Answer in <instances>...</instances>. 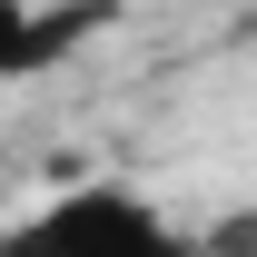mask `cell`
<instances>
[{
    "mask_svg": "<svg viewBox=\"0 0 257 257\" xmlns=\"http://www.w3.org/2000/svg\"><path fill=\"white\" fill-rule=\"evenodd\" d=\"M109 20H119V0H0V89L69 69Z\"/></svg>",
    "mask_w": 257,
    "mask_h": 257,
    "instance_id": "obj_2",
    "label": "cell"
},
{
    "mask_svg": "<svg viewBox=\"0 0 257 257\" xmlns=\"http://www.w3.org/2000/svg\"><path fill=\"white\" fill-rule=\"evenodd\" d=\"M198 247L208 257H257V208H227L218 227H198Z\"/></svg>",
    "mask_w": 257,
    "mask_h": 257,
    "instance_id": "obj_3",
    "label": "cell"
},
{
    "mask_svg": "<svg viewBox=\"0 0 257 257\" xmlns=\"http://www.w3.org/2000/svg\"><path fill=\"white\" fill-rule=\"evenodd\" d=\"M0 257H208V247L149 188L89 178V188H60V198H40L30 218H10L0 227Z\"/></svg>",
    "mask_w": 257,
    "mask_h": 257,
    "instance_id": "obj_1",
    "label": "cell"
}]
</instances>
